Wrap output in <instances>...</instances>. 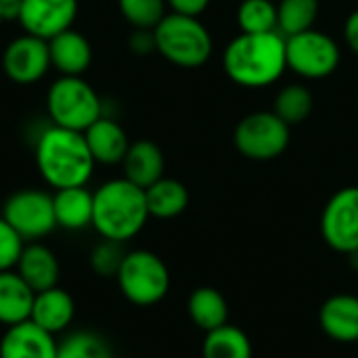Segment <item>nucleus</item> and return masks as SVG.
Wrapping results in <instances>:
<instances>
[{"label":"nucleus","mask_w":358,"mask_h":358,"mask_svg":"<svg viewBox=\"0 0 358 358\" xmlns=\"http://www.w3.org/2000/svg\"><path fill=\"white\" fill-rule=\"evenodd\" d=\"M34 155L42 180L55 191L86 187L96 166L84 132L67 130L55 124L40 132Z\"/></svg>","instance_id":"1"},{"label":"nucleus","mask_w":358,"mask_h":358,"mask_svg":"<svg viewBox=\"0 0 358 358\" xmlns=\"http://www.w3.org/2000/svg\"><path fill=\"white\" fill-rule=\"evenodd\" d=\"M222 67L229 80L243 88H266L287 69L285 36L279 31L239 34L224 48Z\"/></svg>","instance_id":"2"},{"label":"nucleus","mask_w":358,"mask_h":358,"mask_svg":"<svg viewBox=\"0 0 358 358\" xmlns=\"http://www.w3.org/2000/svg\"><path fill=\"white\" fill-rule=\"evenodd\" d=\"M149 218L145 189L128 178H111L94 191L92 229L101 239L126 243L145 229Z\"/></svg>","instance_id":"3"},{"label":"nucleus","mask_w":358,"mask_h":358,"mask_svg":"<svg viewBox=\"0 0 358 358\" xmlns=\"http://www.w3.org/2000/svg\"><path fill=\"white\" fill-rule=\"evenodd\" d=\"M155 50L176 67L197 69L212 57L214 40L199 17L168 13L153 29Z\"/></svg>","instance_id":"4"},{"label":"nucleus","mask_w":358,"mask_h":358,"mask_svg":"<svg viewBox=\"0 0 358 358\" xmlns=\"http://www.w3.org/2000/svg\"><path fill=\"white\" fill-rule=\"evenodd\" d=\"M46 111L55 126L84 132L103 115V101L82 76H59L46 92Z\"/></svg>","instance_id":"5"},{"label":"nucleus","mask_w":358,"mask_h":358,"mask_svg":"<svg viewBox=\"0 0 358 358\" xmlns=\"http://www.w3.org/2000/svg\"><path fill=\"white\" fill-rule=\"evenodd\" d=\"M115 281L122 296L141 308L159 304L170 292V271L166 262L149 250L126 252Z\"/></svg>","instance_id":"6"},{"label":"nucleus","mask_w":358,"mask_h":358,"mask_svg":"<svg viewBox=\"0 0 358 358\" xmlns=\"http://www.w3.org/2000/svg\"><path fill=\"white\" fill-rule=\"evenodd\" d=\"M292 141L287 126L275 111H254L239 120L233 132L235 149L254 162H271L285 153Z\"/></svg>","instance_id":"7"},{"label":"nucleus","mask_w":358,"mask_h":358,"mask_svg":"<svg viewBox=\"0 0 358 358\" xmlns=\"http://www.w3.org/2000/svg\"><path fill=\"white\" fill-rule=\"evenodd\" d=\"M287 67L306 80H321L331 76L340 67L342 50L338 42L319 29H306L302 34L285 38Z\"/></svg>","instance_id":"8"},{"label":"nucleus","mask_w":358,"mask_h":358,"mask_svg":"<svg viewBox=\"0 0 358 358\" xmlns=\"http://www.w3.org/2000/svg\"><path fill=\"white\" fill-rule=\"evenodd\" d=\"M2 218L25 243L42 241L57 229L52 195L42 189H19L10 193L2 206Z\"/></svg>","instance_id":"9"},{"label":"nucleus","mask_w":358,"mask_h":358,"mask_svg":"<svg viewBox=\"0 0 358 358\" xmlns=\"http://www.w3.org/2000/svg\"><path fill=\"white\" fill-rule=\"evenodd\" d=\"M321 235L340 254L358 250V187H344L329 197L321 214Z\"/></svg>","instance_id":"10"},{"label":"nucleus","mask_w":358,"mask_h":358,"mask_svg":"<svg viewBox=\"0 0 358 358\" xmlns=\"http://www.w3.org/2000/svg\"><path fill=\"white\" fill-rule=\"evenodd\" d=\"M48 40H42L31 34H23L10 40L2 52V69L6 78L15 84L27 86L36 84L50 69Z\"/></svg>","instance_id":"11"},{"label":"nucleus","mask_w":358,"mask_h":358,"mask_svg":"<svg viewBox=\"0 0 358 358\" xmlns=\"http://www.w3.org/2000/svg\"><path fill=\"white\" fill-rule=\"evenodd\" d=\"M78 17V0H21L17 21L25 34L50 40L69 29Z\"/></svg>","instance_id":"12"},{"label":"nucleus","mask_w":358,"mask_h":358,"mask_svg":"<svg viewBox=\"0 0 358 358\" xmlns=\"http://www.w3.org/2000/svg\"><path fill=\"white\" fill-rule=\"evenodd\" d=\"M57 338L34 321L6 327L0 338V358H55Z\"/></svg>","instance_id":"13"},{"label":"nucleus","mask_w":358,"mask_h":358,"mask_svg":"<svg viewBox=\"0 0 358 358\" xmlns=\"http://www.w3.org/2000/svg\"><path fill=\"white\" fill-rule=\"evenodd\" d=\"M73 317H76V302L67 289L55 285L34 296L29 321H34L44 331L52 336L67 334V329L73 323Z\"/></svg>","instance_id":"14"},{"label":"nucleus","mask_w":358,"mask_h":358,"mask_svg":"<svg viewBox=\"0 0 358 358\" xmlns=\"http://www.w3.org/2000/svg\"><path fill=\"white\" fill-rule=\"evenodd\" d=\"M319 325L334 342H358V296L336 294L327 298L319 308Z\"/></svg>","instance_id":"15"},{"label":"nucleus","mask_w":358,"mask_h":358,"mask_svg":"<svg viewBox=\"0 0 358 358\" xmlns=\"http://www.w3.org/2000/svg\"><path fill=\"white\" fill-rule=\"evenodd\" d=\"M15 271L36 294L59 285L61 277V264L57 254L40 241L25 243Z\"/></svg>","instance_id":"16"},{"label":"nucleus","mask_w":358,"mask_h":358,"mask_svg":"<svg viewBox=\"0 0 358 358\" xmlns=\"http://www.w3.org/2000/svg\"><path fill=\"white\" fill-rule=\"evenodd\" d=\"M50 65L61 76H84L92 63V46L82 31L73 27L48 40Z\"/></svg>","instance_id":"17"},{"label":"nucleus","mask_w":358,"mask_h":358,"mask_svg":"<svg viewBox=\"0 0 358 358\" xmlns=\"http://www.w3.org/2000/svg\"><path fill=\"white\" fill-rule=\"evenodd\" d=\"M84 138L94 162L103 166L122 164L130 147L128 134L122 128V124L105 115H101L94 124H90L84 130Z\"/></svg>","instance_id":"18"},{"label":"nucleus","mask_w":358,"mask_h":358,"mask_svg":"<svg viewBox=\"0 0 358 358\" xmlns=\"http://www.w3.org/2000/svg\"><path fill=\"white\" fill-rule=\"evenodd\" d=\"M122 168H124V178H128L141 189H149L153 182L164 178L166 157L159 145L143 138V141L130 143L126 157L122 162Z\"/></svg>","instance_id":"19"},{"label":"nucleus","mask_w":358,"mask_h":358,"mask_svg":"<svg viewBox=\"0 0 358 358\" xmlns=\"http://www.w3.org/2000/svg\"><path fill=\"white\" fill-rule=\"evenodd\" d=\"M55 220L57 229L65 231H84L92 227L94 212V193L86 187H69L52 193Z\"/></svg>","instance_id":"20"},{"label":"nucleus","mask_w":358,"mask_h":358,"mask_svg":"<svg viewBox=\"0 0 358 358\" xmlns=\"http://www.w3.org/2000/svg\"><path fill=\"white\" fill-rule=\"evenodd\" d=\"M36 292L21 279L17 271L0 273V325L13 327L29 321Z\"/></svg>","instance_id":"21"},{"label":"nucleus","mask_w":358,"mask_h":358,"mask_svg":"<svg viewBox=\"0 0 358 358\" xmlns=\"http://www.w3.org/2000/svg\"><path fill=\"white\" fill-rule=\"evenodd\" d=\"M187 313L203 334L229 323V302L216 287H197L187 302Z\"/></svg>","instance_id":"22"},{"label":"nucleus","mask_w":358,"mask_h":358,"mask_svg":"<svg viewBox=\"0 0 358 358\" xmlns=\"http://www.w3.org/2000/svg\"><path fill=\"white\" fill-rule=\"evenodd\" d=\"M149 216L157 220H172L189 208V189L176 178H159L145 189Z\"/></svg>","instance_id":"23"},{"label":"nucleus","mask_w":358,"mask_h":358,"mask_svg":"<svg viewBox=\"0 0 358 358\" xmlns=\"http://www.w3.org/2000/svg\"><path fill=\"white\" fill-rule=\"evenodd\" d=\"M201 358H254V348L241 327L227 323L206 334Z\"/></svg>","instance_id":"24"},{"label":"nucleus","mask_w":358,"mask_h":358,"mask_svg":"<svg viewBox=\"0 0 358 358\" xmlns=\"http://www.w3.org/2000/svg\"><path fill=\"white\" fill-rule=\"evenodd\" d=\"M319 17V0H279L277 31L285 38L315 27Z\"/></svg>","instance_id":"25"},{"label":"nucleus","mask_w":358,"mask_h":358,"mask_svg":"<svg viewBox=\"0 0 358 358\" xmlns=\"http://www.w3.org/2000/svg\"><path fill=\"white\" fill-rule=\"evenodd\" d=\"M55 358H113V350L101 334L92 329H78L67 331L63 340L57 342Z\"/></svg>","instance_id":"26"},{"label":"nucleus","mask_w":358,"mask_h":358,"mask_svg":"<svg viewBox=\"0 0 358 358\" xmlns=\"http://www.w3.org/2000/svg\"><path fill=\"white\" fill-rule=\"evenodd\" d=\"M313 107H315L313 92L302 84H289L277 92L273 111L287 126H298L308 120V115L313 113Z\"/></svg>","instance_id":"27"},{"label":"nucleus","mask_w":358,"mask_h":358,"mask_svg":"<svg viewBox=\"0 0 358 358\" xmlns=\"http://www.w3.org/2000/svg\"><path fill=\"white\" fill-rule=\"evenodd\" d=\"M237 23L241 27V34L277 31L275 0H243L237 8Z\"/></svg>","instance_id":"28"},{"label":"nucleus","mask_w":358,"mask_h":358,"mask_svg":"<svg viewBox=\"0 0 358 358\" xmlns=\"http://www.w3.org/2000/svg\"><path fill=\"white\" fill-rule=\"evenodd\" d=\"M122 17L134 29H155L157 23L168 15L166 0H117Z\"/></svg>","instance_id":"29"},{"label":"nucleus","mask_w":358,"mask_h":358,"mask_svg":"<svg viewBox=\"0 0 358 358\" xmlns=\"http://www.w3.org/2000/svg\"><path fill=\"white\" fill-rule=\"evenodd\" d=\"M124 256H126L124 243L101 239L90 252V268L94 275H99L103 279H115L117 271L124 262Z\"/></svg>","instance_id":"30"},{"label":"nucleus","mask_w":358,"mask_h":358,"mask_svg":"<svg viewBox=\"0 0 358 358\" xmlns=\"http://www.w3.org/2000/svg\"><path fill=\"white\" fill-rule=\"evenodd\" d=\"M23 248H25L23 237L0 214V273L15 271Z\"/></svg>","instance_id":"31"},{"label":"nucleus","mask_w":358,"mask_h":358,"mask_svg":"<svg viewBox=\"0 0 358 358\" xmlns=\"http://www.w3.org/2000/svg\"><path fill=\"white\" fill-rule=\"evenodd\" d=\"M166 2L172 8V13H180L189 17H199L210 6V0H166Z\"/></svg>","instance_id":"32"},{"label":"nucleus","mask_w":358,"mask_h":358,"mask_svg":"<svg viewBox=\"0 0 358 358\" xmlns=\"http://www.w3.org/2000/svg\"><path fill=\"white\" fill-rule=\"evenodd\" d=\"M130 48L138 55H147L155 50V38L151 29H136L130 38Z\"/></svg>","instance_id":"33"},{"label":"nucleus","mask_w":358,"mask_h":358,"mask_svg":"<svg viewBox=\"0 0 358 358\" xmlns=\"http://www.w3.org/2000/svg\"><path fill=\"white\" fill-rule=\"evenodd\" d=\"M344 40L348 44V48L358 55V8H355L344 23Z\"/></svg>","instance_id":"34"},{"label":"nucleus","mask_w":358,"mask_h":358,"mask_svg":"<svg viewBox=\"0 0 358 358\" xmlns=\"http://www.w3.org/2000/svg\"><path fill=\"white\" fill-rule=\"evenodd\" d=\"M19 6H21V0H0V10L4 15V21L17 19Z\"/></svg>","instance_id":"35"},{"label":"nucleus","mask_w":358,"mask_h":358,"mask_svg":"<svg viewBox=\"0 0 358 358\" xmlns=\"http://www.w3.org/2000/svg\"><path fill=\"white\" fill-rule=\"evenodd\" d=\"M348 264L352 266V271H357L358 273V250H355V252H350V254H348Z\"/></svg>","instance_id":"36"},{"label":"nucleus","mask_w":358,"mask_h":358,"mask_svg":"<svg viewBox=\"0 0 358 358\" xmlns=\"http://www.w3.org/2000/svg\"><path fill=\"white\" fill-rule=\"evenodd\" d=\"M4 23V15H2V10H0V25Z\"/></svg>","instance_id":"37"}]
</instances>
